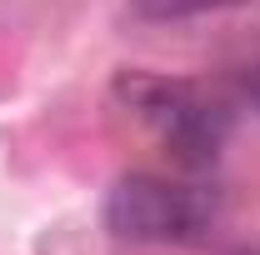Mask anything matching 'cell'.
Returning <instances> with one entry per match:
<instances>
[{"mask_svg": "<svg viewBox=\"0 0 260 255\" xmlns=\"http://www.w3.org/2000/svg\"><path fill=\"white\" fill-rule=\"evenodd\" d=\"M215 220V195L160 175H125L105 195V225L120 240H195Z\"/></svg>", "mask_w": 260, "mask_h": 255, "instance_id": "cell-1", "label": "cell"}, {"mask_svg": "<svg viewBox=\"0 0 260 255\" xmlns=\"http://www.w3.org/2000/svg\"><path fill=\"white\" fill-rule=\"evenodd\" d=\"M125 95L135 110L160 130V140L185 160V165H210L220 155L230 135V110L205 100L190 85H170V80H125Z\"/></svg>", "mask_w": 260, "mask_h": 255, "instance_id": "cell-2", "label": "cell"}, {"mask_svg": "<svg viewBox=\"0 0 260 255\" xmlns=\"http://www.w3.org/2000/svg\"><path fill=\"white\" fill-rule=\"evenodd\" d=\"M230 5H250V0H130V10L140 20H190V15L230 10Z\"/></svg>", "mask_w": 260, "mask_h": 255, "instance_id": "cell-3", "label": "cell"}, {"mask_svg": "<svg viewBox=\"0 0 260 255\" xmlns=\"http://www.w3.org/2000/svg\"><path fill=\"white\" fill-rule=\"evenodd\" d=\"M245 100H250V110L260 115V65L250 70V75H245Z\"/></svg>", "mask_w": 260, "mask_h": 255, "instance_id": "cell-4", "label": "cell"}]
</instances>
